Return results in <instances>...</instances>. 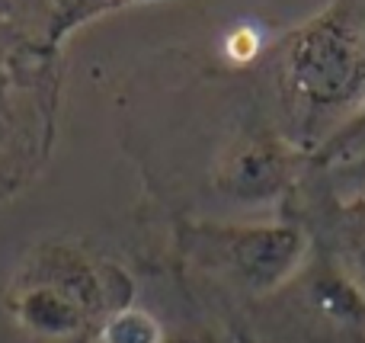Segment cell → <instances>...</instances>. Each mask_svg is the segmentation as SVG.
<instances>
[{
	"label": "cell",
	"instance_id": "cell-1",
	"mask_svg": "<svg viewBox=\"0 0 365 343\" xmlns=\"http://www.w3.org/2000/svg\"><path fill=\"white\" fill-rule=\"evenodd\" d=\"M282 93L304 132L346 126L365 103V4L336 0L289 39Z\"/></svg>",
	"mask_w": 365,
	"mask_h": 343
},
{
	"label": "cell",
	"instance_id": "cell-2",
	"mask_svg": "<svg viewBox=\"0 0 365 343\" xmlns=\"http://www.w3.org/2000/svg\"><path fill=\"white\" fill-rule=\"evenodd\" d=\"M106 305L109 289L100 270L81 250L64 244L32 254L26 276L10 295L16 324L45 340L77 337Z\"/></svg>",
	"mask_w": 365,
	"mask_h": 343
},
{
	"label": "cell",
	"instance_id": "cell-7",
	"mask_svg": "<svg viewBox=\"0 0 365 343\" xmlns=\"http://www.w3.org/2000/svg\"><path fill=\"white\" fill-rule=\"evenodd\" d=\"M58 0H0V23L16 26L23 32H48L55 26Z\"/></svg>",
	"mask_w": 365,
	"mask_h": 343
},
{
	"label": "cell",
	"instance_id": "cell-8",
	"mask_svg": "<svg viewBox=\"0 0 365 343\" xmlns=\"http://www.w3.org/2000/svg\"><path fill=\"white\" fill-rule=\"evenodd\" d=\"M122 4H132V0H58L51 39L64 36L68 29H74V26L100 16V13H106V10H115V6H122Z\"/></svg>",
	"mask_w": 365,
	"mask_h": 343
},
{
	"label": "cell",
	"instance_id": "cell-11",
	"mask_svg": "<svg viewBox=\"0 0 365 343\" xmlns=\"http://www.w3.org/2000/svg\"><path fill=\"white\" fill-rule=\"evenodd\" d=\"M164 343H218V340L205 337V334H182V337H170V340H164Z\"/></svg>",
	"mask_w": 365,
	"mask_h": 343
},
{
	"label": "cell",
	"instance_id": "cell-3",
	"mask_svg": "<svg viewBox=\"0 0 365 343\" xmlns=\"http://www.w3.org/2000/svg\"><path fill=\"white\" fill-rule=\"evenodd\" d=\"M212 257L253 292L279 289L308 254V237L298 225H240L208 235Z\"/></svg>",
	"mask_w": 365,
	"mask_h": 343
},
{
	"label": "cell",
	"instance_id": "cell-9",
	"mask_svg": "<svg viewBox=\"0 0 365 343\" xmlns=\"http://www.w3.org/2000/svg\"><path fill=\"white\" fill-rule=\"evenodd\" d=\"M359 151H365V103L346 126L330 132L327 148H324L327 158H353V154H359Z\"/></svg>",
	"mask_w": 365,
	"mask_h": 343
},
{
	"label": "cell",
	"instance_id": "cell-4",
	"mask_svg": "<svg viewBox=\"0 0 365 343\" xmlns=\"http://www.w3.org/2000/svg\"><path fill=\"white\" fill-rule=\"evenodd\" d=\"M292 158L282 141L269 135H244L215 164V186L221 196L244 205L269 203L289 186Z\"/></svg>",
	"mask_w": 365,
	"mask_h": 343
},
{
	"label": "cell",
	"instance_id": "cell-10",
	"mask_svg": "<svg viewBox=\"0 0 365 343\" xmlns=\"http://www.w3.org/2000/svg\"><path fill=\"white\" fill-rule=\"evenodd\" d=\"M257 45H259L257 32L240 26V29H234V36L227 39V55H231L234 61H247V58L257 55Z\"/></svg>",
	"mask_w": 365,
	"mask_h": 343
},
{
	"label": "cell",
	"instance_id": "cell-6",
	"mask_svg": "<svg viewBox=\"0 0 365 343\" xmlns=\"http://www.w3.org/2000/svg\"><path fill=\"white\" fill-rule=\"evenodd\" d=\"M164 327L151 312L135 305H122L109 312L103 324V343H164Z\"/></svg>",
	"mask_w": 365,
	"mask_h": 343
},
{
	"label": "cell",
	"instance_id": "cell-5",
	"mask_svg": "<svg viewBox=\"0 0 365 343\" xmlns=\"http://www.w3.org/2000/svg\"><path fill=\"white\" fill-rule=\"evenodd\" d=\"M311 302L334 324H365V292L356 280L343 276L336 267H317L311 276Z\"/></svg>",
	"mask_w": 365,
	"mask_h": 343
}]
</instances>
